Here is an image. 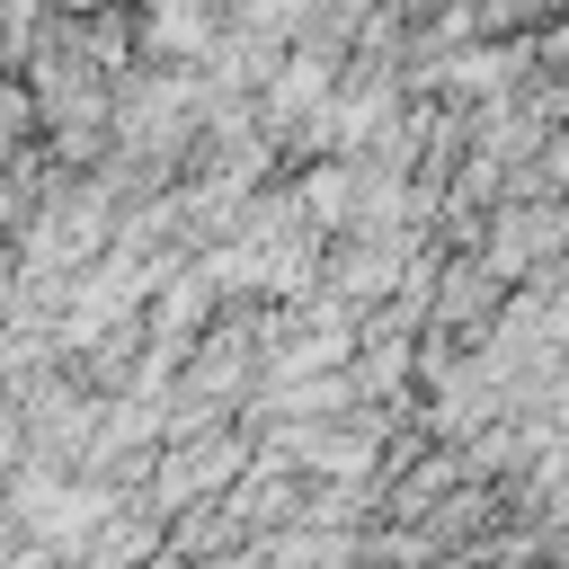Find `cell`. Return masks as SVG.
<instances>
[{"label":"cell","mask_w":569,"mask_h":569,"mask_svg":"<svg viewBox=\"0 0 569 569\" xmlns=\"http://www.w3.org/2000/svg\"><path fill=\"white\" fill-rule=\"evenodd\" d=\"M222 462H231V453H187V462H178V471L160 480V498H187V489H204V480H222Z\"/></svg>","instance_id":"obj_1"}]
</instances>
